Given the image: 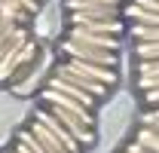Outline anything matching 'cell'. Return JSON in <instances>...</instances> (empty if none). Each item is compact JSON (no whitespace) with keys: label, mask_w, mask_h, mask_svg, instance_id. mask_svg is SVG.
I'll use <instances>...</instances> for the list:
<instances>
[{"label":"cell","mask_w":159,"mask_h":153,"mask_svg":"<svg viewBox=\"0 0 159 153\" xmlns=\"http://www.w3.org/2000/svg\"><path fill=\"white\" fill-rule=\"evenodd\" d=\"M37 55H40V43L34 37L25 40L16 49H9V52H3L0 55V83L9 86V83H19L21 76H28L34 61H37Z\"/></svg>","instance_id":"1"},{"label":"cell","mask_w":159,"mask_h":153,"mask_svg":"<svg viewBox=\"0 0 159 153\" xmlns=\"http://www.w3.org/2000/svg\"><path fill=\"white\" fill-rule=\"evenodd\" d=\"M58 55L80 58V61H92V64H104V67H116V61H119V52L95 49V46L77 43V40H70V37H58Z\"/></svg>","instance_id":"2"},{"label":"cell","mask_w":159,"mask_h":153,"mask_svg":"<svg viewBox=\"0 0 159 153\" xmlns=\"http://www.w3.org/2000/svg\"><path fill=\"white\" fill-rule=\"evenodd\" d=\"M58 64L61 67H67V71H77V74L83 76H92V80H98V83H104V86H116V67H104V64H92V61H80V58H67V55H58Z\"/></svg>","instance_id":"3"},{"label":"cell","mask_w":159,"mask_h":153,"mask_svg":"<svg viewBox=\"0 0 159 153\" xmlns=\"http://www.w3.org/2000/svg\"><path fill=\"white\" fill-rule=\"evenodd\" d=\"M67 25H77L86 28L92 34H107V37H122L125 34V25L116 16H107V19H89V16H80V12H67Z\"/></svg>","instance_id":"4"},{"label":"cell","mask_w":159,"mask_h":153,"mask_svg":"<svg viewBox=\"0 0 159 153\" xmlns=\"http://www.w3.org/2000/svg\"><path fill=\"white\" fill-rule=\"evenodd\" d=\"M40 101H43V104H52V107H61V110H67V114L80 116L83 123L95 126V110L83 107V104H80V101H74L70 95H61V92H55V89H46V86H43V92H40Z\"/></svg>","instance_id":"5"},{"label":"cell","mask_w":159,"mask_h":153,"mask_svg":"<svg viewBox=\"0 0 159 153\" xmlns=\"http://www.w3.org/2000/svg\"><path fill=\"white\" fill-rule=\"evenodd\" d=\"M34 119H40V123H43V126H46L49 132L55 135V138L61 141V147H64L67 153H83V147L77 144V138H74V135L67 132V129L61 126L58 119H55V116H52L49 110H46V107H43V104H37V107H34Z\"/></svg>","instance_id":"6"},{"label":"cell","mask_w":159,"mask_h":153,"mask_svg":"<svg viewBox=\"0 0 159 153\" xmlns=\"http://www.w3.org/2000/svg\"><path fill=\"white\" fill-rule=\"evenodd\" d=\"M46 89H55V92H61V95H70L74 101H80L83 107H89V110H95L98 107V98L89 95L86 89H80V86H74L70 80H64L61 74H49L46 76Z\"/></svg>","instance_id":"7"},{"label":"cell","mask_w":159,"mask_h":153,"mask_svg":"<svg viewBox=\"0 0 159 153\" xmlns=\"http://www.w3.org/2000/svg\"><path fill=\"white\" fill-rule=\"evenodd\" d=\"M61 37H70L77 43H86V46H95V49H110V52H119V37H107V34H92L86 28H77V25H67Z\"/></svg>","instance_id":"8"},{"label":"cell","mask_w":159,"mask_h":153,"mask_svg":"<svg viewBox=\"0 0 159 153\" xmlns=\"http://www.w3.org/2000/svg\"><path fill=\"white\" fill-rule=\"evenodd\" d=\"M52 74H61L64 80H70L74 86H80V89H86L89 95H95L101 101V98L110 92V86H104V83H98V80H92V76H83V74H77V71H67V67H61V64H55L52 67Z\"/></svg>","instance_id":"9"},{"label":"cell","mask_w":159,"mask_h":153,"mask_svg":"<svg viewBox=\"0 0 159 153\" xmlns=\"http://www.w3.org/2000/svg\"><path fill=\"white\" fill-rule=\"evenodd\" d=\"M159 86V58H138L135 64V89H153Z\"/></svg>","instance_id":"10"},{"label":"cell","mask_w":159,"mask_h":153,"mask_svg":"<svg viewBox=\"0 0 159 153\" xmlns=\"http://www.w3.org/2000/svg\"><path fill=\"white\" fill-rule=\"evenodd\" d=\"M28 132H31V135H34V138L40 141V144H43V150H46V153H67L64 147H61V141H58V138L49 132V129H46L40 119H34V116H31V126H28Z\"/></svg>","instance_id":"11"},{"label":"cell","mask_w":159,"mask_h":153,"mask_svg":"<svg viewBox=\"0 0 159 153\" xmlns=\"http://www.w3.org/2000/svg\"><path fill=\"white\" fill-rule=\"evenodd\" d=\"M0 19L3 21H16V25H28L31 12L21 9L19 0H0Z\"/></svg>","instance_id":"12"},{"label":"cell","mask_w":159,"mask_h":153,"mask_svg":"<svg viewBox=\"0 0 159 153\" xmlns=\"http://www.w3.org/2000/svg\"><path fill=\"white\" fill-rule=\"evenodd\" d=\"M132 141H138L141 147H147L150 153H159V135L150 129V126H144L141 123L138 129H135V135H132Z\"/></svg>","instance_id":"13"},{"label":"cell","mask_w":159,"mask_h":153,"mask_svg":"<svg viewBox=\"0 0 159 153\" xmlns=\"http://www.w3.org/2000/svg\"><path fill=\"white\" fill-rule=\"evenodd\" d=\"M61 6H64V12H77V9H86V6H113V9H119L122 0H61Z\"/></svg>","instance_id":"14"},{"label":"cell","mask_w":159,"mask_h":153,"mask_svg":"<svg viewBox=\"0 0 159 153\" xmlns=\"http://www.w3.org/2000/svg\"><path fill=\"white\" fill-rule=\"evenodd\" d=\"M135 58H159V40H135Z\"/></svg>","instance_id":"15"},{"label":"cell","mask_w":159,"mask_h":153,"mask_svg":"<svg viewBox=\"0 0 159 153\" xmlns=\"http://www.w3.org/2000/svg\"><path fill=\"white\" fill-rule=\"evenodd\" d=\"M132 40H159V25H132Z\"/></svg>","instance_id":"16"},{"label":"cell","mask_w":159,"mask_h":153,"mask_svg":"<svg viewBox=\"0 0 159 153\" xmlns=\"http://www.w3.org/2000/svg\"><path fill=\"white\" fill-rule=\"evenodd\" d=\"M141 123H144V126H150V129L159 135V104H156V107H144V114H141Z\"/></svg>","instance_id":"17"},{"label":"cell","mask_w":159,"mask_h":153,"mask_svg":"<svg viewBox=\"0 0 159 153\" xmlns=\"http://www.w3.org/2000/svg\"><path fill=\"white\" fill-rule=\"evenodd\" d=\"M16 138H19V141H25V144H28L34 153H46V150H43V144H40V141H37L31 132H28V129H19V135H16Z\"/></svg>","instance_id":"18"},{"label":"cell","mask_w":159,"mask_h":153,"mask_svg":"<svg viewBox=\"0 0 159 153\" xmlns=\"http://www.w3.org/2000/svg\"><path fill=\"white\" fill-rule=\"evenodd\" d=\"M141 104H144V107H156V104H159V86L144 89V92H141Z\"/></svg>","instance_id":"19"},{"label":"cell","mask_w":159,"mask_h":153,"mask_svg":"<svg viewBox=\"0 0 159 153\" xmlns=\"http://www.w3.org/2000/svg\"><path fill=\"white\" fill-rule=\"evenodd\" d=\"M43 3H46V0H19V6H21V9H28L31 16H34V12H40V9H43Z\"/></svg>","instance_id":"20"},{"label":"cell","mask_w":159,"mask_h":153,"mask_svg":"<svg viewBox=\"0 0 159 153\" xmlns=\"http://www.w3.org/2000/svg\"><path fill=\"white\" fill-rule=\"evenodd\" d=\"M129 3H135L141 9H150V12H159V0H129Z\"/></svg>","instance_id":"21"},{"label":"cell","mask_w":159,"mask_h":153,"mask_svg":"<svg viewBox=\"0 0 159 153\" xmlns=\"http://www.w3.org/2000/svg\"><path fill=\"white\" fill-rule=\"evenodd\" d=\"M122 150H125V153H150V150H147V147H141L138 141H129V144H125Z\"/></svg>","instance_id":"22"},{"label":"cell","mask_w":159,"mask_h":153,"mask_svg":"<svg viewBox=\"0 0 159 153\" xmlns=\"http://www.w3.org/2000/svg\"><path fill=\"white\" fill-rule=\"evenodd\" d=\"M12 147H16V153H34L28 144H25V141H19V138H16V144H12Z\"/></svg>","instance_id":"23"},{"label":"cell","mask_w":159,"mask_h":153,"mask_svg":"<svg viewBox=\"0 0 159 153\" xmlns=\"http://www.w3.org/2000/svg\"><path fill=\"white\" fill-rule=\"evenodd\" d=\"M0 153H16V147H6V150H0Z\"/></svg>","instance_id":"24"},{"label":"cell","mask_w":159,"mask_h":153,"mask_svg":"<svg viewBox=\"0 0 159 153\" xmlns=\"http://www.w3.org/2000/svg\"><path fill=\"white\" fill-rule=\"evenodd\" d=\"M119 153H125V150H119Z\"/></svg>","instance_id":"25"}]
</instances>
